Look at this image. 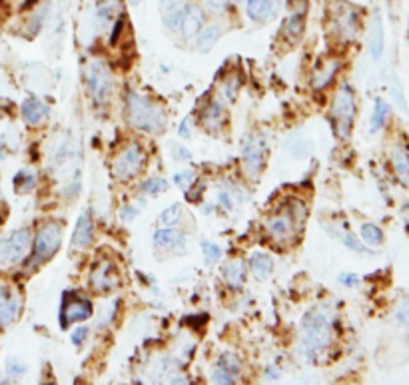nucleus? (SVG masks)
Segmentation results:
<instances>
[{
  "label": "nucleus",
  "mask_w": 409,
  "mask_h": 385,
  "mask_svg": "<svg viewBox=\"0 0 409 385\" xmlns=\"http://www.w3.org/2000/svg\"><path fill=\"white\" fill-rule=\"evenodd\" d=\"M174 156H176V160H180V162H190V160H192V154H190L188 148H184V146H176V148H174Z\"/></svg>",
  "instance_id": "47"
},
{
  "label": "nucleus",
  "mask_w": 409,
  "mask_h": 385,
  "mask_svg": "<svg viewBox=\"0 0 409 385\" xmlns=\"http://www.w3.org/2000/svg\"><path fill=\"white\" fill-rule=\"evenodd\" d=\"M86 84H88V92H90L92 100L96 104L108 102V98L112 94V76H110V70L102 62L92 60L86 66Z\"/></svg>",
  "instance_id": "6"
},
{
  "label": "nucleus",
  "mask_w": 409,
  "mask_h": 385,
  "mask_svg": "<svg viewBox=\"0 0 409 385\" xmlns=\"http://www.w3.org/2000/svg\"><path fill=\"white\" fill-rule=\"evenodd\" d=\"M224 279L227 281V286L234 288V290L242 288L243 281H246V265H243L242 260H232L224 265Z\"/></svg>",
  "instance_id": "21"
},
{
  "label": "nucleus",
  "mask_w": 409,
  "mask_h": 385,
  "mask_svg": "<svg viewBox=\"0 0 409 385\" xmlns=\"http://www.w3.org/2000/svg\"><path fill=\"white\" fill-rule=\"evenodd\" d=\"M184 0H160V8L164 13H170V10H176V8H182Z\"/></svg>",
  "instance_id": "44"
},
{
  "label": "nucleus",
  "mask_w": 409,
  "mask_h": 385,
  "mask_svg": "<svg viewBox=\"0 0 409 385\" xmlns=\"http://www.w3.org/2000/svg\"><path fill=\"white\" fill-rule=\"evenodd\" d=\"M36 184V178H34V174L31 172H18V176L15 178V186L18 192H31L32 188Z\"/></svg>",
  "instance_id": "31"
},
{
  "label": "nucleus",
  "mask_w": 409,
  "mask_h": 385,
  "mask_svg": "<svg viewBox=\"0 0 409 385\" xmlns=\"http://www.w3.org/2000/svg\"><path fill=\"white\" fill-rule=\"evenodd\" d=\"M232 2H236V4H240V2H246V0H232Z\"/></svg>",
  "instance_id": "52"
},
{
  "label": "nucleus",
  "mask_w": 409,
  "mask_h": 385,
  "mask_svg": "<svg viewBox=\"0 0 409 385\" xmlns=\"http://www.w3.org/2000/svg\"><path fill=\"white\" fill-rule=\"evenodd\" d=\"M194 182H196V174H194L192 170H184V172L174 176V184L178 186V188H182V190H186V192L192 188Z\"/></svg>",
  "instance_id": "36"
},
{
  "label": "nucleus",
  "mask_w": 409,
  "mask_h": 385,
  "mask_svg": "<svg viewBox=\"0 0 409 385\" xmlns=\"http://www.w3.org/2000/svg\"><path fill=\"white\" fill-rule=\"evenodd\" d=\"M355 118V98L348 84H344L334 96L332 102V122H334L335 136L346 140L351 132V124Z\"/></svg>",
  "instance_id": "3"
},
{
  "label": "nucleus",
  "mask_w": 409,
  "mask_h": 385,
  "mask_svg": "<svg viewBox=\"0 0 409 385\" xmlns=\"http://www.w3.org/2000/svg\"><path fill=\"white\" fill-rule=\"evenodd\" d=\"M236 382V377L234 375H230L227 371L220 370V368H216V370L212 371V384H224V385H230Z\"/></svg>",
  "instance_id": "39"
},
{
  "label": "nucleus",
  "mask_w": 409,
  "mask_h": 385,
  "mask_svg": "<svg viewBox=\"0 0 409 385\" xmlns=\"http://www.w3.org/2000/svg\"><path fill=\"white\" fill-rule=\"evenodd\" d=\"M31 240L32 236L29 228H20L8 234L6 238H0V265H10L24 260Z\"/></svg>",
  "instance_id": "4"
},
{
  "label": "nucleus",
  "mask_w": 409,
  "mask_h": 385,
  "mask_svg": "<svg viewBox=\"0 0 409 385\" xmlns=\"http://www.w3.org/2000/svg\"><path fill=\"white\" fill-rule=\"evenodd\" d=\"M216 368H220V370L227 371L230 375H234L236 379L240 377V371H242V361H240V357L236 354H224L220 359H218V366Z\"/></svg>",
  "instance_id": "27"
},
{
  "label": "nucleus",
  "mask_w": 409,
  "mask_h": 385,
  "mask_svg": "<svg viewBox=\"0 0 409 385\" xmlns=\"http://www.w3.org/2000/svg\"><path fill=\"white\" fill-rule=\"evenodd\" d=\"M154 244L160 249H176V252H184L186 240L180 230H176L174 226H168L162 230H156L154 234Z\"/></svg>",
  "instance_id": "15"
},
{
  "label": "nucleus",
  "mask_w": 409,
  "mask_h": 385,
  "mask_svg": "<svg viewBox=\"0 0 409 385\" xmlns=\"http://www.w3.org/2000/svg\"><path fill=\"white\" fill-rule=\"evenodd\" d=\"M180 136L182 138H190L192 136V130H190V118H186L180 126Z\"/></svg>",
  "instance_id": "49"
},
{
  "label": "nucleus",
  "mask_w": 409,
  "mask_h": 385,
  "mask_svg": "<svg viewBox=\"0 0 409 385\" xmlns=\"http://www.w3.org/2000/svg\"><path fill=\"white\" fill-rule=\"evenodd\" d=\"M224 4H226V0H204V8L210 13H222Z\"/></svg>",
  "instance_id": "43"
},
{
  "label": "nucleus",
  "mask_w": 409,
  "mask_h": 385,
  "mask_svg": "<svg viewBox=\"0 0 409 385\" xmlns=\"http://www.w3.org/2000/svg\"><path fill=\"white\" fill-rule=\"evenodd\" d=\"M8 371H10L13 375H16V377H20V375L26 373V366L20 363V361H16V359H8Z\"/></svg>",
  "instance_id": "42"
},
{
  "label": "nucleus",
  "mask_w": 409,
  "mask_h": 385,
  "mask_svg": "<svg viewBox=\"0 0 409 385\" xmlns=\"http://www.w3.org/2000/svg\"><path fill=\"white\" fill-rule=\"evenodd\" d=\"M136 214H138V208H134V206H124V210L120 212V218L124 220V222H128V220H132Z\"/></svg>",
  "instance_id": "48"
},
{
  "label": "nucleus",
  "mask_w": 409,
  "mask_h": 385,
  "mask_svg": "<svg viewBox=\"0 0 409 385\" xmlns=\"http://www.w3.org/2000/svg\"><path fill=\"white\" fill-rule=\"evenodd\" d=\"M144 150L138 146V144H130L128 148H124L118 158L114 160V176L118 178V180H130V178H134L140 168H142V164H144Z\"/></svg>",
  "instance_id": "8"
},
{
  "label": "nucleus",
  "mask_w": 409,
  "mask_h": 385,
  "mask_svg": "<svg viewBox=\"0 0 409 385\" xmlns=\"http://www.w3.org/2000/svg\"><path fill=\"white\" fill-rule=\"evenodd\" d=\"M369 52H371V58H374V60H379L381 54H383V20H381V15H379V13H376V15H374V20H371Z\"/></svg>",
  "instance_id": "20"
},
{
  "label": "nucleus",
  "mask_w": 409,
  "mask_h": 385,
  "mask_svg": "<svg viewBox=\"0 0 409 385\" xmlns=\"http://www.w3.org/2000/svg\"><path fill=\"white\" fill-rule=\"evenodd\" d=\"M0 158H4V144H2V140H0Z\"/></svg>",
  "instance_id": "50"
},
{
  "label": "nucleus",
  "mask_w": 409,
  "mask_h": 385,
  "mask_svg": "<svg viewBox=\"0 0 409 385\" xmlns=\"http://www.w3.org/2000/svg\"><path fill=\"white\" fill-rule=\"evenodd\" d=\"M358 281H360V277L355 276V274H342L339 276V284H344L346 288H355Z\"/></svg>",
  "instance_id": "46"
},
{
  "label": "nucleus",
  "mask_w": 409,
  "mask_h": 385,
  "mask_svg": "<svg viewBox=\"0 0 409 385\" xmlns=\"http://www.w3.org/2000/svg\"><path fill=\"white\" fill-rule=\"evenodd\" d=\"M387 114H390L387 102H383L381 98H378V100H376L374 114H371V132H379V130L383 128V124L387 120Z\"/></svg>",
  "instance_id": "28"
},
{
  "label": "nucleus",
  "mask_w": 409,
  "mask_h": 385,
  "mask_svg": "<svg viewBox=\"0 0 409 385\" xmlns=\"http://www.w3.org/2000/svg\"><path fill=\"white\" fill-rule=\"evenodd\" d=\"M286 148H288L289 152L298 158V156L307 154V150H310V144H307V142H303L300 136H291V138L288 140V144H286Z\"/></svg>",
  "instance_id": "35"
},
{
  "label": "nucleus",
  "mask_w": 409,
  "mask_h": 385,
  "mask_svg": "<svg viewBox=\"0 0 409 385\" xmlns=\"http://www.w3.org/2000/svg\"><path fill=\"white\" fill-rule=\"evenodd\" d=\"M360 236H362V242L367 247H378L383 244V231L379 230L376 224H369V222L362 224Z\"/></svg>",
  "instance_id": "26"
},
{
  "label": "nucleus",
  "mask_w": 409,
  "mask_h": 385,
  "mask_svg": "<svg viewBox=\"0 0 409 385\" xmlns=\"http://www.w3.org/2000/svg\"><path fill=\"white\" fill-rule=\"evenodd\" d=\"M126 112L130 124L146 134H160L166 128V114L156 102L138 92H130L126 98Z\"/></svg>",
  "instance_id": "1"
},
{
  "label": "nucleus",
  "mask_w": 409,
  "mask_h": 385,
  "mask_svg": "<svg viewBox=\"0 0 409 385\" xmlns=\"http://www.w3.org/2000/svg\"><path fill=\"white\" fill-rule=\"evenodd\" d=\"M90 286L98 293L114 292L120 286V274L114 268V263L102 260L90 274Z\"/></svg>",
  "instance_id": "11"
},
{
  "label": "nucleus",
  "mask_w": 409,
  "mask_h": 385,
  "mask_svg": "<svg viewBox=\"0 0 409 385\" xmlns=\"http://www.w3.org/2000/svg\"><path fill=\"white\" fill-rule=\"evenodd\" d=\"M394 168L401 184L409 186V154L406 148L397 146L394 150Z\"/></svg>",
  "instance_id": "25"
},
{
  "label": "nucleus",
  "mask_w": 409,
  "mask_h": 385,
  "mask_svg": "<svg viewBox=\"0 0 409 385\" xmlns=\"http://www.w3.org/2000/svg\"><path fill=\"white\" fill-rule=\"evenodd\" d=\"M248 16L256 22L270 20L278 10V0H246Z\"/></svg>",
  "instance_id": "16"
},
{
  "label": "nucleus",
  "mask_w": 409,
  "mask_h": 385,
  "mask_svg": "<svg viewBox=\"0 0 409 385\" xmlns=\"http://www.w3.org/2000/svg\"><path fill=\"white\" fill-rule=\"evenodd\" d=\"M140 2H142V0H130V4H132V6H138Z\"/></svg>",
  "instance_id": "51"
},
{
  "label": "nucleus",
  "mask_w": 409,
  "mask_h": 385,
  "mask_svg": "<svg viewBox=\"0 0 409 385\" xmlns=\"http://www.w3.org/2000/svg\"><path fill=\"white\" fill-rule=\"evenodd\" d=\"M222 114H224V106L220 100H212L204 112H202V124L208 128V130H216L220 122H222Z\"/></svg>",
  "instance_id": "24"
},
{
  "label": "nucleus",
  "mask_w": 409,
  "mask_h": 385,
  "mask_svg": "<svg viewBox=\"0 0 409 385\" xmlns=\"http://www.w3.org/2000/svg\"><path fill=\"white\" fill-rule=\"evenodd\" d=\"M303 31V16L302 13H294L289 16V20L286 22V36H288L291 42H296L300 36H302Z\"/></svg>",
  "instance_id": "29"
},
{
  "label": "nucleus",
  "mask_w": 409,
  "mask_h": 385,
  "mask_svg": "<svg viewBox=\"0 0 409 385\" xmlns=\"http://www.w3.org/2000/svg\"><path fill=\"white\" fill-rule=\"evenodd\" d=\"M200 247H202L204 258H206V262L208 263H216L218 260H220V256H222V249H220V246H216V244H212V242H202Z\"/></svg>",
  "instance_id": "37"
},
{
  "label": "nucleus",
  "mask_w": 409,
  "mask_h": 385,
  "mask_svg": "<svg viewBox=\"0 0 409 385\" xmlns=\"http://www.w3.org/2000/svg\"><path fill=\"white\" fill-rule=\"evenodd\" d=\"M62 244V228L58 224H46L34 238L32 263H42L50 260Z\"/></svg>",
  "instance_id": "5"
},
{
  "label": "nucleus",
  "mask_w": 409,
  "mask_h": 385,
  "mask_svg": "<svg viewBox=\"0 0 409 385\" xmlns=\"http://www.w3.org/2000/svg\"><path fill=\"white\" fill-rule=\"evenodd\" d=\"M110 18H112V6H108V4L100 6L98 8V22L100 24H106V22H110Z\"/></svg>",
  "instance_id": "45"
},
{
  "label": "nucleus",
  "mask_w": 409,
  "mask_h": 385,
  "mask_svg": "<svg viewBox=\"0 0 409 385\" xmlns=\"http://www.w3.org/2000/svg\"><path fill=\"white\" fill-rule=\"evenodd\" d=\"M182 15L184 8H176V10L164 13V26H166L168 31H180V26H182Z\"/></svg>",
  "instance_id": "33"
},
{
  "label": "nucleus",
  "mask_w": 409,
  "mask_h": 385,
  "mask_svg": "<svg viewBox=\"0 0 409 385\" xmlns=\"http://www.w3.org/2000/svg\"><path fill=\"white\" fill-rule=\"evenodd\" d=\"M182 218V208H180V204H172V206H168L166 210L162 212V224H166V226H174V224H178V220Z\"/></svg>",
  "instance_id": "34"
},
{
  "label": "nucleus",
  "mask_w": 409,
  "mask_h": 385,
  "mask_svg": "<svg viewBox=\"0 0 409 385\" xmlns=\"http://www.w3.org/2000/svg\"><path fill=\"white\" fill-rule=\"evenodd\" d=\"M48 116V106L45 102H40L38 98H26L22 102V118L26 124H40Z\"/></svg>",
  "instance_id": "18"
},
{
  "label": "nucleus",
  "mask_w": 409,
  "mask_h": 385,
  "mask_svg": "<svg viewBox=\"0 0 409 385\" xmlns=\"http://www.w3.org/2000/svg\"><path fill=\"white\" fill-rule=\"evenodd\" d=\"M218 202H220V206L226 208V210H232V208H234L232 192H227V190H220V192H218Z\"/></svg>",
  "instance_id": "40"
},
{
  "label": "nucleus",
  "mask_w": 409,
  "mask_h": 385,
  "mask_svg": "<svg viewBox=\"0 0 409 385\" xmlns=\"http://www.w3.org/2000/svg\"><path fill=\"white\" fill-rule=\"evenodd\" d=\"M240 78H227L224 82V94H226L227 100H236V96L240 92Z\"/></svg>",
  "instance_id": "38"
},
{
  "label": "nucleus",
  "mask_w": 409,
  "mask_h": 385,
  "mask_svg": "<svg viewBox=\"0 0 409 385\" xmlns=\"http://www.w3.org/2000/svg\"><path fill=\"white\" fill-rule=\"evenodd\" d=\"M337 70H339V62L337 60L319 62L318 66H316V70H314V76H312L314 88H316V90H323V88L332 82V78L335 76Z\"/></svg>",
  "instance_id": "19"
},
{
  "label": "nucleus",
  "mask_w": 409,
  "mask_h": 385,
  "mask_svg": "<svg viewBox=\"0 0 409 385\" xmlns=\"http://www.w3.org/2000/svg\"><path fill=\"white\" fill-rule=\"evenodd\" d=\"M86 338H88V327H76L72 331V343L74 345H82Z\"/></svg>",
  "instance_id": "41"
},
{
  "label": "nucleus",
  "mask_w": 409,
  "mask_h": 385,
  "mask_svg": "<svg viewBox=\"0 0 409 385\" xmlns=\"http://www.w3.org/2000/svg\"><path fill=\"white\" fill-rule=\"evenodd\" d=\"M266 150L268 144L262 136H250L243 144V168L250 176H258L266 164Z\"/></svg>",
  "instance_id": "10"
},
{
  "label": "nucleus",
  "mask_w": 409,
  "mask_h": 385,
  "mask_svg": "<svg viewBox=\"0 0 409 385\" xmlns=\"http://www.w3.org/2000/svg\"><path fill=\"white\" fill-rule=\"evenodd\" d=\"M250 268H252V274L258 279H266L273 272V260L268 254H254L250 258Z\"/></svg>",
  "instance_id": "23"
},
{
  "label": "nucleus",
  "mask_w": 409,
  "mask_h": 385,
  "mask_svg": "<svg viewBox=\"0 0 409 385\" xmlns=\"http://www.w3.org/2000/svg\"><path fill=\"white\" fill-rule=\"evenodd\" d=\"M339 240H342V244L349 249H353V252H360V254H371V249L365 246L364 242H360V240H355V236H351V234H339Z\"/></svg>",
  "instance_id": "32"
},
{
  "label": "nucleus",
  "mask_w": 409,
  "mask_h": 385,
  "mask_svg": "<svg viewBox=\"0 0 409 385\" xmlns=\"http://www.w3.org/2000/svg\"><path fill=\"white\" fill-rule=\"evenodd\" d=\"M358 28H360V16L358 10L351 4H337L332 16V31L335 36H339L344 42H349L358 36Z\"/></svg>",
  "instance_id": "7"
},
{
  "label": "nucleus",
  "mask_w": 409,
  "mask_h": 385,
  "mask_svg": "<svg viewBox=\"0 0 409 385\" xmlns=\"http://www.w3.org/2000/svg\"><path fill=\"white\" fill-rule=\"evenodd\" d=\"M220 34H222V28L218 24H210V26H204L202 31L198 32L196 36V48L200 52H208L212 50V47L220 40Z\"/></svg>",
  "instance_id": "22"
},
{
  "label": "nucleus",
  "mask_w": 409,
  "mask_h": 385,
  "mask_svg": "<svg viewBox=\"0 0 409 385\" xmlns=\"http://www.w3.org/2000/svg\"><path fill=\"white\" fill-rule=\"evenodd\" d=\"M20 313V297L15 290L0 286V327L13 324Z\"/></svg>",
  "instance_id": "14"
},
{
  "label": "nucleus",
  "mask_w": 409,
  "mask_h": 385,
  "mask_svg": "<svg viewBox=\"0 0 409 385\" xmlns=\"http://www.w3.org/2000/svg\"><path fill=\"white\" fill-rule=\"evenodd\" d=\"M332 341V322L319 309L310 311L302 322L300 352L305 357H316L318 352L326 350Z\"/></svg>",
  "instance_id": "2"
},
{
  "label": "nucleus",
  "mask_w": 409,
  "mask_h": 385,
  "mask_svg": "<svg viewBox=\"0 0 409 385\" xmlns=\"http://www.w3.org/2000/svg\"><path fill=\"white\" fill-rule=\"evenodd\" d=\"M300 226V222L291 214L289 208L278 210L275 214L266 220V230L272 236L275 242H288L296 236V228Z\"/></svg>",
  "instance_id": "9"
},
{
  "label": "nucleus",
  "mask_w": 409,
  "mask_h": 385,
  "mask_svg": "<svg viewBox=\"0 0 409 385\" xmlns=\"http://www.w3.org/2000/svg\"><path fill=\"white\" fill-rule=\"evenodd\" d=\"M166 188L168 182L164 178H150V180H146V182L142 184V192L148 194V196H156V194L166 192Z\"/></svg>",
  "instance_id": "30"
},
{
  "label": "nucleus",
  "mask_w": 409,
  "mask_h": 385,
  "mask_svg": "<svg viewBox=\"0 0 409 385\" xmlns=\"http://www.w3.org/2000/svg\"><path fill=\"white\" fill-rule=\"evenodd\" d=\"M92 234H94V222H92L90 214H82L78 218L74 234H72V247L84 249L90 246Z\"/></svg>",
  "instance_id": "17"
},
{
  "label": "nucleus",
  "mask_w": 409,
  "mask_h": 385,
  "mask_svg": "<svg viewBox=\"0 0 409 385\" xmlns=\"http://www.w3.org/2000/svg\"><path fill=\"white\" fill-rule=\"evenodd\" d=\"M92 316V304L84 297H78V295H66L64 297V304H62L61 309V320L62 325L78 324V322H84Z\"/></svg>",
  "instance_id": "12"
},
{
  "label": "nucleus",
  "mask_w": 409,
  "mask_h": 385,
  "mask_svg": "<svg viewBox=\"0 0 409 385\" xmlns=\"http://www.w3.org/2000/svg\"><path fill=\"white\" fill-rule=\"evenodd\" d=\"M204 8L200 4H188L184 6V15H182V26H180V32L186 40H192L196 38L198 32L204 28Z\"/></svg>",
  "instance_id": "13"
}]
</instances>
